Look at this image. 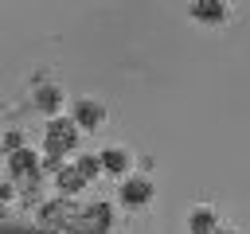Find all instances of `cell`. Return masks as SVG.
<instances>
[{
	"label": "cell",
	"mask_w": 250,
	"mask_h": 234,
	"mask_svg": "<svg viewBox=\"0 0 250 234\" xmlns=\"http://www.w3.org/2000/svg\"><path fill=\"white\" fill-rule=\"evenodd\" d=\"M113 226V207L109 203H90L86 211H78V226L74 230H82V234H105Z\"/></svg>",
	"instance_id": "cell-2"
},
{
	"label": "cell",
	"mask_w": 250,
	"mask_h": 234,
	"mask_svg": "<svg viewBox=\"0 0 250 234\" xmlns=\"http://www.w3.org/2000/svg\"><path fill=\"white\" fill-rule=\"evenodd\" d=\"M35 101H39V109H43V113H55V109H59V101H62V94H59L55 86H43Z\"/></svg>",
	"instance_id": "cell-10"
},
{
	"label": "cell",
	"mask_w": 250,
	"mask_h": 234,
	"mask_svg": "<svg viewBox=\"0 0 250 234\" xmlns=\"http://www.w3.org/2000/svg\"><path fill=\"white\" fill-rule=\"evenodd\" d=\"M98 156H102V172H109V176H125L129 172V152L125 148H105Z\"/></svg>",
	"instance_id": "cell-7"
},
{
	"label": "cell",
	"mask_w": 250,
	"mask_h": 234,
	"mask_svg": "<svg viewBox=\"0 0 250 234\" xmlns=\"http://www.w3.org/2000/svg\"><path fill=\"white\" fill-rule=\"evenodd\" d=\"M74 168H78L86 179H94V176L102 172V156H78V164H74Z\"/></svg>",
	"instance_id": "cell-11"
},
{
	"label": "cell",
	"mask_w": 250,
	"mask_h": 234,
	"mask_svg": "<svg viewBox=\"0 0 250 234\" xmlns=\"http://www.w3.org/2000/svg\"><path fill=\"white\" fill-rule=\"evenodd\" d=\"M117 195H121L125 207H145V203L152 199V183H148L145 176H125L121 187H117Z\"/></svg>",
	"instance_id": "cell-4"
},
{
	"label": "cell",
	"mask_w": 250,
	"mask_h": 234,
	"mask_svg": "<svg viewBox=\"0 0 250 234\" xmlns=\"http://www.w3.org/2000/svg\"><path fill=\"white\" fill-rule=\"evenodd\" d=\"M211 234H227V230H219V226H215V230H211Z\"/></svg>",
	"instance_id": "cell-15"
},
{
	"label": "cell",
	"mask_w": 250,
	"mask_h": 234,
	"mask_svg": "<svg viewBox=\"0 0 250 234\" xmlns=\"http://www.w3.org/2000/svg\"><path fill=\"white\" fill-rule=\"evenodd\" d=\"M102 121H105V105L102 101H90V98L74 101V125L78 129H98Z\"/></svg>",
	"instance_id": "cell-5"
},
{
	"label": "cell",
	"mask_w": 250,
	"mask_h": 234,
	"mask_svg": "<svg viewBox=\"0 0 250 234\" xmlns=\"http://www.w3.org/2000/svg\"><path fill=\"white\" fill-rule=\"evenodd\" d=\"M55 183H59L62 195H78V191L86 187V176H82L78 168H59V179H55Z\"/></svg>",
	"instance_id": "cell-9"
},
{
	"label": "cell",
	"mask_w": 250,
	"mask_h": 234,
	"mask_svg": "<svg viewBox=\"0 0 250 234\" xmlns=\"http://www.w3.org/2000/svg\"><path fill=\"white\" fill-rule=\"evenodd\" d=\"M78 144V125L66 117H55L47 125V168H59V156H66Z\"/></svg>",
	"instance_id": "cell-1"
},
{
	"label": "cell",
	"mask_w": 250,
	"mask_h": 234,
	"mask_svg": "<svg viewBox=\"0 0 250 234\" xmlns=\"http://www.w3.org/2000/svg\"><path fill=\"white\" fill-rule=\"evenodd\" d=\"M191 20H199V23H223L227 20V0H191Z\"/></svg>",
	"instance_id": "cell-6"
},
{
	"label": "cell",
	"mask_w": 250,
	"mask_h": 234,
	"mask_svg": "<svg viewBox=\"0 0 250 234\" xmlns=\"http://www.w3.org/2000/svg\"><path fill=\"white\" fill-rule=\"evenodd\" d=\"M215 226H219V218H215L211 207H195V211L188 214V230H191V234H211Z\"/></svg>",
	"instance_id": "cell-8"
},
{
	"label": "cell",
	"mask_w": 250,
	"mask_h": 234,
	"mask_svg": "<svg viewBox=\"0 0 250 234\" xmlns=\"http://www.w3.org/2000/svg\"><path fill=\"white\" fill-rule=\"evenodd\" d=\"M4 148H8V152H16V148H23V140H20V133H8V136H4Z\"/></svg>",
	"instance_id": "cell-13"
},
{
	"label": "cell",
	"mask_w": 250,
	"mask_h": 234,
	"mask_svg": "<svg viewBox=\"0 0 250 234\" xmlns=\"http://www.w3.org/2000/svg\"><path fill=\"white\" fill-rule=\"evenodd\" d=\"M0 234H43V230H35V226H23V222H8V218L0 214Z\"/></svg>",
	"instance_id": "cell-12"
},
{
	"label": "cell",
	"mask_w": 250,
	"mask_h": 234,
	"mask_svg": "<svg viewBox=\"0 0 250 234\" xmlns=\"http://www.w3.org/2000/svg\"><path fill=\"white\" fill-rule=\"evenodd\" d=\"M12 199V183H0V203H8Z\"/></svg>",
	"instance_id": "cell-14"
},
{
	"label": "cell",
	"mask_w": 250,
	"mask_h": 234,
	"mask_svg": "<svg viewBox=\"0 0 250 234\" xmlns=\"http://www.w3.org/2000/svg\"><path fill=\"white\" fill-rule=\"evenodd\" d=\"M8 168H12V176H16L23 187H31V183L39 179V156L27 152V148H16V152L8 156Z\"/></svg>",
	"instance_id": "cell-3"
}]
</instances>
